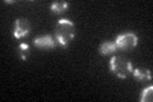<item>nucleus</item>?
Returning <instances> with one entry per match:
<instances>
[{
    "mask_svg": "<svg viewBox=\"0 0 153 102\" xmlns=\"http://www.w3.org/2000/svg\"><path fill=\"white\" fill-rule=\"evenodd\" d=\"M56 40L61 46H68L74 37V24L69 19H60L55 27Z\"/></svg>",
    "mask_w": 153,
    "mask_h": 102,
    "instance_id": "nucleus-1",
    "label": "nucleus"
},
{
    "mask_svg": "<svg viewBox=\"0 0 153 102\" xmlns=\"http://www.w3.org/2000/svg\"><path fill=\"white\" fill-rule=\"evenodd\" d=\"M110 69H111V71L115 75L121 79L128 78L133 73L131 63L123 56H114L110 60Z\"/></svg>",
    "mask_w": 153,
    "mask_h": 102,
    "instance_id": "nucleus-2",
    "label": "nucleus"
},
{
    "mask_svg": "<svg viewBox=\"0 0 153 102\" xmlns=\"http://www.w3.org/2000/svg\"><path fill=\"white\" fill-rule=\"evenodd\" d=\"M115 43H116L117 48H120V50H133L138 45V36L133 32L123 33V35L117 36Z\"/></svg>",
    "mask_w": 153,
    "mask_h": 102,
    "instance_id": "nucleus-3",
    "label": "nucleus"
},
{
    "mask_svg": "<svg viewBox=\"0 0 153 102\" xmlns=\"http://www.w3.org/2000/svg\"><path fill=\"white\" fill-rule=\"evenodd\" d=\"M31 31L30 22L25 18H19L14 23V37L16 38H22L26 37Z\"/></svg>",
    "mask_w": 153,
    "mask_h": 102,
    "instance_id": "nucleus-4",
    "label": "nucleus"
},
{
    "mask_svg": "<svg viewBox=\"0 0 153 102\" xmlns=\"http://www.w3.org/2000/svg\"><path fill=\"white\" fill-rule=\"evenodd\" d=\"M35 45L38 48H44V50H47V48H52L55 46V41L50 35H44V36H40L35 38Z\"/></svg>",
    "mask_w": 153,
    "mask_h": 102,
    "instance_id": "nucleus-5",
    "label": "nucleus"
},
{
    "mask_svg": "<svg viewBox=\"0 0 153 102\" xmlns=\"http://www.w3.org/2000/svg\"><path fill=\"white\" fill-rule=\"evenodd\" d=\"M116 50H117V46H116V43L112 41H106L100 46V52H101L102 55H111Z\"/></svg>",
    "mask_w": 153,
    "mask_h": 102,
    "instance_id": "nucleus-6",
    "label": "nucleus"
},
{
    "mask_svg": "<svg viewBox=\"0 0 153 102\" xmlns=\"http://www.w3.org/2000/svg\"><path fill=\"white\" fill-rule=\"evenodd\" d=\"M131 74L135 77V79L140 80V82L149 80V79L152 78L151 70H148V69H135V70H133Z\"/></svg>",
    "mask_w": 153,
    "mask_h": 102,
    "instance_id": "nucleus-7",
    "label": "nucleus"
},
{
    "mask_svg": "<svg viewBox=\"0 0 153 102\" xmlns=\"http://www.w3.org/2000/svg\"><path fill=\"white\" fill-rule=\"evenodd\" d=\"M68 7H69V4L66 1H55L51 4V10L56 14H60V13L65 12L66 9H68Z\"/></svg>",
    "mask_w": 153,
    "mask_h": 102,
    "instance_id": "nucleus-8",
    "label": "nucleus"
},
{
    "mask_svg": "<svg viewBox=\"0 0 153 102\" xmlns=\"http://www.w3.org/2000/svg\"><path fill=\"white\" fill-rule=\"evenodd\" d=\"M18 54H19V57H21L22 60H27L28 56H30V46H28V43H21V45L18 46Z\"/></svg>",
    "mask_w": 153,
    "mask_h": 102,
    "instance_id": "nucleus-9",
    "label": "nucleus"
},
{
    "mask_svg": "<svg viewBox=\"0 0 153 102\" xmlns=\"http://www.w3.org/2000/svg\"><path fill=\"white\" fill-rule=\"evenodd\" d=\"M153 100V87L149 86L148 88H144L140 96V102H152Z\"/></svg>",
    "mask_w": 153,
    "mask_h": 102,
    "instance_id": "nucleus-10",
    "label": "nucleus"
}]
</instances>
